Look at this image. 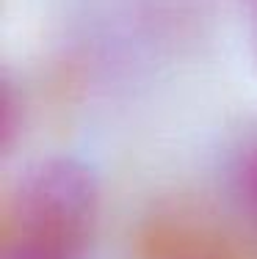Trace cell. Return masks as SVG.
Listing matches in <instances>:
<instances>
[{"label": "cell", "mask_w": 257, "mask_h": 259, "mask_svg": "<svg viewBox=\"0 0 257 259\" xmlns=\"http://www.w3.org/2000/svg\"><path fill=\"white\" fill-rule=\"evenodd\" d=\"M100 188L81 160L53 157L22 177L14 196L17 240L72 259L91 237Z\"/></svg>", "instance_id": "6da1fadb"}, {"label": "cell", "mask_w": 257, "mask_h": 259, "mask_svg": "<svg viewBox=\"0 0 257 259\" xmlns=\"http://www.w3.org/2000/svg\"><path fill=\"white\" fill-rule=\"evenodd\" d=\"M230 180H232V193L241 201L243 212L257 224V135L243 141L241 149L235 152Z\"/></svg>", "instance_id": "7a4b0ae2"}, {"label": "cell", "mask_w": 257, "mask_h": 259, "mask_svg": "<svg viewBox=\"0 0 257 259\" xmlns=\"http://www.w3.org/2000/svg\"><path fill=\"white\" fill-rule=\"evenodd\" d=\"M6 259H66V256L56 254V251H47V248H42V245L17 240L14 248L9 251V256H6Z\"/></svg>", "instance_id": "3957f363"}]
</instances>
